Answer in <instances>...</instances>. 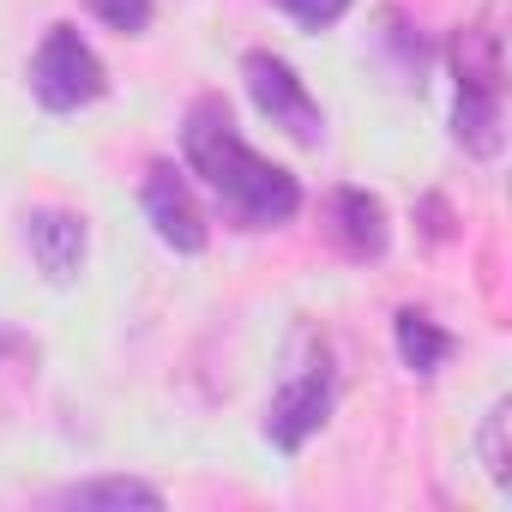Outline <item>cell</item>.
Here are the masks:
<instances>
[{"instance_id":"obj_1","label":"cell","mask_w":512,"mask_h":512,"mask_svg":"<svg viewBox=\"0 0 512 512\" xmlns=\"http://www.w3.org/2000/svg\"><path fill=\"white\" fill-rule=\"evenodd\" d=\"M181 157L241 229H278L302 211V181L241 139L223 97H193L181 121Z\"/></svg>"},{"instance_id":"obj_2","label":"cell","mask_w":512,"mask_h":512,"mask_svg":"<svg viewBox=\"0 0 512 512\" xmlns=\"http://www.w3.org/2000/svg\"><path fill=\"white\" fill-rule=\"evenodd\" d=\"M506 0H488L482 19H470L452 37V139L494 163L506 145Z\"/></svg>"},{"instance_id":"obj_3","label":"cell","mask_w":512,"mask_h":512,"mask_svg":"<svg viewBox=\"0 0 512 512\" xmlns=\"http://www.w3.org/2000/svg\"><path fill=\"white\" fill-rule=\"evenodd\" d=\"M332 398H338V374H332V356H326V338L314 332H296V350H290V368L266 404V440L278 452H302L326 422H332Z\"/></svg>"},{"instance_id":"obj_4","label":"cell","mask_w":512,"mask_h":512,"mask_svg":"<svg viewBox=\"0 0 512 512\" xmlns=\"http://www.w3.org/2000/svg\"><path fill=\"white\" fill-rule=\"evenodd\" d=\"M103 91H109L103 55L79 37V25H55L31 55V97L49 115H73V109H91Z\"/></svg>"},{"instance_id":"obj_5","label":"cell","mask_w":512,"mask_h":512,"mask_svg":"<svg viewBox=\"0 0 512 512\" xmlns=\"http://www.w3.org/2000/svg\"><path fill=\"white\" fill-rule=\"evenodd\" d=\"M241 85H247L253 109H260L284 139H296V145H308V151L326 139V109L314 103V91L302 85V73H296L284 55L247 49V55H241Z\"/></svg>"},{"instance_id":"obj_6","label":"cell","mask_w":512,"mask_h":512,"mask_svg":"<svg viewBox=\"0 0 512 512\" xmlns=\"http://www.w3.org/2000/svg\"><path fill=\"white\" fill-rule=\"evenodd\" d=\"M139 205H145V217H151V229H157V241L169 253H187V260H193V253H205L211 223H205V211H199V199H193V187H187V175L175 163H151L145 169Z\"/></svg>"},{"instance_id":"obj_7","label":"cell","mask_w":512,"mask_h":512,"mask_svg":"<svg viewBox=\"0 0 512 512\" xmlns=\"http://www.w3.org/2000/svg\"><path fill=\"white\" fill-rule=\"evenodd\" d=\"M25 247H31L37 272H43L55 290H67V284L85 272L91 229H85V217L67 211V205H31V211H25Z\"/></svg>"},{"instance_id":"obj_8","label":"cell","mask_w":512,"mask_h":512,"mask_svg":"<svg viewBox=\"0 0 512 512\" xmlns=\"http://www.w3.org/2000/svg\"><path fill=\"white\" fill-rule=\"evenodd\" d=\"M326 229H332L338 253H344V260H356V266L386 260V247H392L386 199L368 193V187H332L326 193Z\"/></svg>"},{"instance_id":"obj_9","label":"cell","mask_w":512,"mask_h":512,"mask_svg":"<svg viewBox=\"0 0 512 512\" xmlns=\"http://www.w3.org/2000/svg\"><path fill=\"white\" fill-rule=\"evenodd\" d=\"M55 506H79V512H163V488L139 482V476H91L55 494Z\"/></svg>"},{"instance_id":"obj_10","label":"cell","mask_w":512,"mask_h":512,"mask_svg":"<svg viewBox=\"0 0 512 512\" xmlns=\"http://www.w3.org/2000/svg\"><path fill=\"white\" fill-rule=\"evenodd\" d=\"M392 338H398V362L410 368V374H440V362L452 356V332L446 326H434L428 314H416V308H404L398 320H392Z\"/></svg>"},{"instance_id":"obj_11","label":"cell","mask_w":512,"mask_h":512,"mask_svg":"<svg viewBox=\"0 0 512 512\" xmlns=\"http://www.w3.org/2000/svg\"><path fill=\"white\" fill-rule=\"evenodd\" d=\"M476 458L494 488H512V398H494L476 428Z\"/></svg>"},{"instance_id":"obj_12","label":"cell","mask_w":512,"mask_h":512,"mask_svg":"<svg viewBox=\"0 0 512 512\" xmlns=\"http://www.w3.org/2000/svg\"><path fill=\"white\" fill-rule=\"evenodd\" d=\"M85 7H91L109 31H121V37H145V31H151V19H157L151 0H85Z\"/></svg>"},{"instance_id":"obj_13","label":"cell","mask_w":512,"mask_h":512,"mask_svg":"<svg viewBox=\"0 0 512 512\" xmlns=\"http://www.w3.org/2000/svg\"><path fill=\"white\" fill-rule=\"evenodd\" d=\"M272 7H278L284 19H296L302 31H332V25L356 7V0H272Z\"/></svg>"}]
</instances>
